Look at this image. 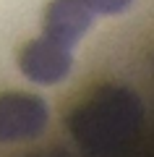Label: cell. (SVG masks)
Masks as SVG:
<instances>
[{
  "mask_svg": "<svg viewBox=\"0 0 154 157\" xmlns=\"http://www.w3.org/2000/svg\"><path fill=\"white\" fill-rule=\"evenodd\" d=\"M141 97L120 84L94 89L66 121L71 136L89 157H110L126 149L141 131Z\"/></svg>",
  "mask_w": 154,
  "mask_h": 157,
  "instance_id": "obj_1",
  "label": "cell"
},
{
  "mask_svg": "<svg viewBox=\"0 0 154 157\" xmlns=\"http://www.w3.org/2000/svg\"><path fill=\"white\" fill-rule=\"evenodd\" d=\"M50 121L47 102L29 92L0 94V141H24L44 134Z\"/></svg>",
  "mask_w": 154,
  "mask_h": 157,
  "instance_id": "obj_2",
  "label": "cell"
},
{
  "mask_svg": "<svg viewBox=\"0 0 154 157\" xmlns=\"http://www.w3.org/2000/svg\"><path fill=\"white\" fill-rule=\"evenodd\" d=\"M71 63H73V55H71V47L60 45L50 37H39V39H32L21 52H18V68L21 73L34 81V84H58L71 73Z\"/></svg>",
  "mask_w": 154,
  "mask_h": 157,
  "instance_id": "obj_3",
  "label": "cell"
},
{
  "mask_svg": "<svg viewBox=\"0 0 154 157\" xmlns=\"http://www.w3.org/2000/svg\"><path fill=\"white\" fill-rule=\"evenodd\" d=\"M94 11L86 6V0H52L44 8L42 29L44 37L55 39L66 47H76L81 37L92 29Z\"/></svg>",
  "mask_w": 154,
  "mask_h": 157,
  "instance_id": "obj_4",
  "label": "cell"
},
{
  "mask_svg": "<svg viewBox=\"0 0 154 157\" xmlns=\"http://www.w3.org/2000/svg\"><path fill=\"white\" fill-rule=\"evenodd\" d=\"M133 0H86V6L94 13H102V16H118V13L128 11Z\"/></svg>",
  "mask_w": 154,
  "mask_h": 157,
  "instance_id": "obj_5",
  "label": "cell"
}]
</instances>
